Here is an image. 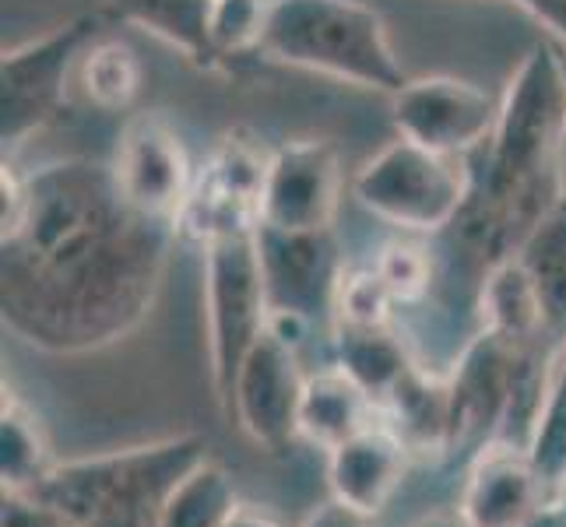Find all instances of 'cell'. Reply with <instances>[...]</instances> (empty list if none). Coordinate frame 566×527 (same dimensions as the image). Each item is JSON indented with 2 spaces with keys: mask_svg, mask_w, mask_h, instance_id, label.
Listing matches in <instances>:
<instances>
[{
  "mask_svg": "<svg viewBox=\"0 0 566 527\" xmlns=\"http://www.w3.org/2000/svg\"><path fill=\"white\" fill-rule=\"evenodd\" d=\"M342 204V159L324 138H292L268 159L261 190V225L331 229Z\"/></svg>",
  "mask_w": 566,
  "mask_h": 527,
  "instance_id": "obj_12",
  "label": "cell"
},
{
  "mask_svg": "<svg viewBox=\"0 0 566 527\" xmlns=\"http://www.w3.org/2000/svg\"><path fill=\"white\" fill-rule=\"evenodd\" d=\"M103 14H77L29 43L4 50L0 64V141L4 155L22 148L61 113L85 50L99 39Z\"/></svg>",
  "mask_w": 566,
  "mask_h": 527,
  "instance_id": "obj_6",
  "label": "cell"
},
{
  "mask_svg": "<svg viewBox=\"0 0 566 527\" xmlns=\"http://www.w3.org/2000/svg\"><path fill=\"white\" fill-rule=\"evenodd\" d=\"M74 82L82 85V95L88 99V106L103 109V113H127L142 95L145 64L127 43L103 32L85 50L82 64L74 71Z\"/></svg>",
  "mask_w": 566,
  "mask_h": 527,
  "instance_id": "obj_20",
  "label": "cell"
},
{
  "mask_svg": "<svg viewBox=\"0 0 566 527\" xmlns=\"http://www.w3.org/2000/svg\"><path fill=\"white\" fill-rule=\"evenodd\" d=\"M258 250L271 314L300 317L310 327L335 320L338 288L348 271L335 229L292 232L258 225Z\"/></svg>",
  "mask_w": 566,
  "mask_h": 527,
  "instance_id": "obj_8",
  "label": "cell"
},
{
  "mask_svg": "<svg viewBox=\"0 0 566 527\" xmlns=\"http://www.w3.org/2000/svg\"><path fill=\"white\" fill-rule=\"evenodd\" d=\"M390 99H395V127L401 138L454 159H468L490 141L500 116V99L485 88L443 74L416 77V82L408 77V85Z\"/></svg>",
  "mask_w": 566,
  "mask_h": 527,
  "instance_id": "obj_10",
  "label": "cell"
},
{
  "mask_svg": "<svg viewBox=\"0 0 566 527\" xmlns=\"http://www.w3.org/2000/svg\"><path fill=\"white\" fill-rule=\"evenodd\" d=\"M177 229L148 219L106 162L56 159L0 176V314L50 356L127 338L159 296Z\"/></svg>",
  "mask_w": 566,
  "mask_h": 527,
  "instance_id": "obj_1",
  "label": "cell"
},
{
  "mask_svg": "<svg viewBox=\"0 0 566 527\" xmlns=\"http://www.w3.org/2000/svg\"><path fill=\"white\" fill-rule=\"evenodd\" d=\"M514 4L528 11L545 32L559 39V46L566 50V0H514Z\"/></svg>",
  "mask_w": 566,
  "mask_h": 527,
  "instance_id": "obj_27",
  "label": "cell"
},
{
  "mask_svg": "<svg viewBox=\"0 0 566 527\" xmlns=\"http://www.w3.org/2000/svg\"><path fill=\"white\" fill-rule=\"evenodd\" d=\"M377 419H380L377 401L338 362L306 377L303 404H300V436L321 446V451H335V446L353 440Z\"/></svg>",
  "mask_w": 566,
  "mask_h": 527,
  "instance_id": "obj_15",
  "label": "cell"
},
{
  "mask_svg": "<svg viewBox=\"0 0 566 527\" xmlns=\"http://www.w3.org/2000/svg\"><path fill=\"white\" fill-rule=\"evenodd\" d=\"M109 169L116 187L134 208L180 232L187 204L193 198V183H198V169H193L180 134L163 116H130Z\"/></svg>",
  "mask_w": 566,
  "mask_h": 527,
  "instance_id": "obj_9",
  "label": "cell"
},
{
  "mask_svg": "<svg viewBox=\"0 0 566 527\" xmlns=\"http://www.w3.org/2000/svg\"><path fill=\"white\" fill-rule=\"evenodd\" d=\"M353 198L387 225L433 236L468 198V159L429 151L398 134L353 176Z\"/></svg>",
  "mask_w": 566,
  "mask_h": 527,
  "instance_id": "obj_5",
  "label": "cell"
},
{
  "mask_svg": "<svg viewBox=\"0 0 566 527\" xmlns=\"http://www.w3.org/2000/svg\"><path fill=\"white\" fill-rule=\"evenodd\" d=\"M0 527H82L71 520L64 510L22 493H4V514H0Z\"/></svg>",
  "mask_w": 566,
  "mask_h": 527,
  "instance_id": "obj_25",
  "label": "cell"
},
{
  "mask_svg": "<svg viewBox=\"0 0 566 527\" xmlns=\"http://www.w3.org/2000/svg\"><path fill=\"white\" fill-rule=\"evenodd\" d=\"M482 330H493V335L514 345H535V341L556 345L549 338V330H545L542 303L517 257L500 264L482 288Z\"/></svg>",
  "mask_w": 566,
  "mask_h": 527,
  "instance_id": "obj_19",
  "label": "cell"
},
{
  "mask_svg": "<svg viewBox=\"0 0 566 527\" xmlns=\"http://www.w3.org/2000/svg\"><path fill=\"white\" fill-rule=\"evenodd\" d=\"M374 267L384 278L387 292L395 296L398 309L422 303L429 285H433V253H429V243H387Z\"/></svg>",
  "mask_w": 566,
  "mask_h": 527,
  "instance_id": "obj_24",
  "label": "cell"
},
{
  "mask_svg": "<svg viewBox=\"0 0 566 527\" xmlns=\"http://www.w3.org/2000/svg\"><path fill=\"white\" fill-rule=\"evenodd\" d=\"M113 14L127 25L177 46L198 64H219L211 43V8L214 0H109Z\"/></svg>",
  "mask_w": 566,
  "mask_h": 527,
  "instance_id": "obj_17",
  "label": "cell"
},
{
  "mask_svg": "<svg viewBox=\"0 0 566 527\" xmlns=\"http://www.w3.org/2000/svg\"><path fill=\"white\" fill-rule=\"evenodd\" d=\"M335 348H338V366L356 383L366 387V394L377 401V408L398 387V380L408 369L416 366L405 338H398L390 327L335 324Z\"/></svg>",
  "mask_w": 566,
  "mask_h": 527,
  "instance_id": "obj_18",
  "label": "cell"
},
{
  "mask_svg": "<svg viewBox=\"0 0 566 527\" xmlns=\"http://www.w3.org/2000/svg\"><path fill=\"white\" fill-rule=\"evenodd\" d=\"M258 225L214 229L211 236L201 240L211 387L222 412L229 408L240 366L268 330V314H271L264 292V271H261V250H258Z\"/></svg>",
  "mask_w": 566,
  "mask_h": 527,
  "instance_id": "obj_4",
  "label": "cell"
},
{
  "mask_svg": "<svg viewBox=\"0 0 566 527\" xmlns=\"http://www.w3.org/2000/svg\"><path fill=\"white\" fill-rule=\"evenodd\" d=\"M524 348L528 345H514L493 330H479V338L461 351L447 377V387H451V419H447L443 446L447 461H472L482 446L500 440Z\"/></svg>",
  "mask_w": 566,
  "mask_h": 527,
  "instance_id": "obj_7",
  "label": "cell"
},
{
  "mask_svg": "<svg viewBox=\"0 0 566 527\" xmlns=\"http://www.w3.org/2000/svg\"><path fill=\"white\" fill-rule=\"evenodd\" d=\"M300 527H369V517L338 499H327V503L314 506Z\"/></svg>",
  "mask_w": 566,
  "mask_h": 527,
  "instance_id": "obj_26",
  "label": "cell"
},
{
  "mask_svg": "<svg viewBox=\"0 0 566 527\" xmlns=\"http://www.w3.org/2000/svg\"><path fill=\"white\" fill-rule=\"evenodd\" d=\"M261 56L387 95L408 85L384 18L363 0H275Z\"/></svg>",
  "mask_w": 566,
  "mask_h": 527,
  "instance_id": "obj_3",
  "label": "cell"
},
{
  "mask_svg": "<svg viewBox=\"0 0 566 527\" xmlns=\"http://www.w3.org/2000/svg\"><path fill=\"white\" fill-rule=\"evenodd\" d=\"M545 493L549 489L532 454L517 443L493 440L468 461L458 510L475 527H528Z\"/></svg>",
  "mask_w": 566,
  "mask_h": 527,
  "instance_id": "obj_13",
  "label": "cell"
},
{
  "mask_svg": "<svg viewBox=\"0 0 566 527\" xmlns=\"http://www.w3.org/2000/svg\"><path fill=\"white\" fill-rule=\"evenodd\" d=\"M237 510V489L222 464L201 461L169 496L159 527H222Z\"/></svg>",
  "mask_w": 566,
  "mask_h": 527,
  "instance_id": "obj_22",
  "label": "cell"
},
{
  "mask_svg": "<svg viewBox=\"0 0 566 527\" xmlns=\"http://www.w3.org/2000/svg\"><path fill=\"white\" fill-rule=\"evenodd\" d=\"M208 461L201 436H169L127 451L53 464L32 493L82 527H159L177 485Z\"/></svg>",
  "mask_w": 566,
  "mask_h": 527,
  "instance_id": "obj_2",
  "label": "cell"
},
{
  "mask_svg": "<svg viewBox=\"0 0 566 527\" xmlns=\"http://www.w3.org/2000/svg\"><path fill=\"white\" fill-rule=\"evenodd\" d=\"M416 527H475V524L468 520L461 510H440V514H429V517H422Z\"/></svg>",
  "mask_w": 566,
  "mask_h": 527,
  "instance_id": "obj_29",
  "label": "cell"
},
{
  "mask_svg": "<svg viewBox=\"0 0 566 527\" xmlns=\"http://www.w3.org/2000/svg\"><path fill=\"white\" fill-rule=\"evenodd\" d=\"M559 493H563V496H566V489H559Z\"/></svg>",
  "mask_w": 566,
  "mask_h": 527,
  "instance_id": "obj_30",
  "label": "cell"
},
{
  "mask_svg": "<svg viewBox=\"0 0 566 527\" xmlns=\"http://www.w3.org/2000/svg\"><path fill=\"white\" fill-rule=\"evenodd\" d=\"M222 527H282V524H279L275 517H268L264 510H253V506L237 503V510H232V514L226 517Z\"/></svg>",
  "mask_w": 566,
  "mask_h": 527,
  "instance_id": "obj_28",
  "label": "cell"
},
{
  "mask_svg": "<svg viewBox=\"0 0 566 527\" xmlns=\"http://www.w3.org/2000/svg\"><path fill=\"white\" fill-rule=\"evenodd\" d=\"M514 257L542 303L549 338L566 348V187L524 236Z\"/></svg>",
  "mask_w": 566,
  "mask_h": 527,
  "instance_id": "obj_16",
  "label": "cell"
},
{
  "mask_svg": "<svg viewBox=\"0 0 566 527\" xmlns=\"http://www.w3.org/2000/svg\"><path fill=\"white\" fill-rule=\"evenodd\" d=\"M412 446L390 422H374L335 451H327V489L353 510L377 517L398 496Z\"/></svg>",
  "mask_w": 566,
  "mask_h": 527,
  "instance_id": "obj_14",
  "label": "cell"
},
{
  "mask_svg": "<svg viewBox=\"0 0 566 527\" xmlns=\"http://www.w3.org/2000/svg\"><path fill=\"white\" fill-rule=\"evenodd\" d=\"M303 387L306 377L300 369V351L264 330L240 366L226 415L237 419L258 446L279 454L300 436Z\"/></svg>",
  "mask_w": 566,
  "mask_h": 527,
  "instance_id": "obj_11",
  "label": "cell"
},
{
  "mask_svg": "<svg viewBox=\"0 0 566 527\" xmlns=\"http://www.w3.org/2000/svg\"><path fill=\"white\" fill-rule=\"evenodd\" d=\"M53 467L43 425L32 408L4 387V408H0V478L4 493H32Z\"/></svg>",
  "mask_w": 566,
  "mask_h": 527,
  "instance_id": "obj_21",
  "label": "cell"
},
{
  "mask_svg": "<svg viewBox=\"0 0 566 527\" xmlns=\"http://www.w3.org/2000/svg\"><path fill=\"white\" fill-rule=\"evenodd\" d=\"M275 0H214L211 8V43L219 61L261 53V35Z\"/></svg>",
  "mask_w": 566,
  "mask_h": 527,
  "instance_id": "obj_23",
  "label": "cell"
}]
</instances>
